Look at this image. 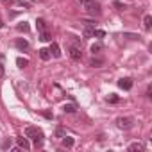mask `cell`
<instances>
[{"label": "cell", "mask_w": 152, "mask_h": 152, "mask_svg": "<svg viewBox=\"0 0 152 152\" xmlns=\"http://www.w3.org/2000/svg\"><path fill=\"white\" fill-rule=\"evenodd\" d=\"M93 36H97V38H104V36H106V32H104V31H100V29H95V31H93Z\"/></svg>", "instance_id": "22"}, {"label": "cell", "mask_w": 152, "mask_h": 152, "mask_svg": "<svg viewBox=\"0 0 152 152\" xmlns=\"http://www.w3.org/2000/svg\"><path fill=\"white\" fill-rule=\"evenodd\" d=\"M143 27H145V31H150V27H152V16H150V15H145V18H143Z\"/></svg>", "instance_id": "9"}, {"label": "cell", "mask_w": 152, "mask_h": 152, "mask_svg": "<svg viewBox=\"0 0 152 152\" xmlns=\"http://www.w3.org/2000/svg\"><path fill=\"white\" fill-rule=\"evenodd\" d=\"M2 27H4V23H2V20H0V29H2Z\"/></svg>", "instance_id": "28"}, {"label": "cell", "mask_w": 152, "mask_h": 152, "mask_svg": "<svg viewBox=\"0 0 152 152\" xmlns=\"http://www.w3.org/2000/svg\"><path fill=\"white\" fill-rule=\"evenodd\" d=\"M102 63H104L102 59H91V63H90V64H91V66H100Z\"/></svg>", "instance_id": "24"}, {"label": "cell", "mask_w": 152, "mask_h": 152, "mask_svg": "<svg viewBox=\"0 0 152 152\" xmlns=\"http://www.w3.org/2000/svg\"><path fill=\"white\" fill-rule=\"evenodd\" d=\"M48 50H50V56H52V57H61V47H59L57 43H52Z\"/></svg>", "instance_id": "7"}, {"label": "cell", "mask_w": 152, "mask_h": 152, "mask_svg": "<svg viewBox=\"0 0 152 152\" xmlns=\"http://www.w3.org/2000/svg\"><path fill=\"white\" fill-rule=\"evenodd\" d=\"M83 23H84L86 27H95V25H97V22H93V20H84Z\"/></svg>", "instance_id": "23"}, {"label": "cell", "mask_w": 152, "mask_h": 152, "mask_svg": "<svg viewBox=\"0 0 152 152\" xmlns=\"http://www.w3.org/2000/svg\"><path fill=\"white\" fill-rule=\"evenodd\" d=\"M107 102H111V104H116V102H118V97H116V95H111V97H107Z\"/></svg>", "instance_id": "25"}, {"label": "cell", "mask_w": 152, "mask_h": 152, "mask_svg": "<svg viewBox=\"0 0 152 152\" xmlns=\"http://www.w3.org/2000/svg\"><path fill=\"white\" fill-rule=\"evenodd\" d=\"M16 64H18L20 68H25V66L29 64V61H27V59H23V57H18V59H16Z\"/></svg>", "instance_id": "17"}, {"label": "cell", "mask_w": 152, "mask_h": 152, "mask_svg": "<svg viewBox=\"0 0 152 152\" xmlns=\"http://www.w3.org/2000/svg\"><path fill=\"white\" fill-rule=\"evenodd\" d=\"M18 147L23 148V150H29V148H31V143H29L27 138H18Z\"/></svg>", "instance_id": "8"}, {"label": "cell", "mask_w": 152, "mask_h": 152, "mask_svg": "<svg viewBox=\"0 0 152 152\" xmlns=\"http://www.w3.org/2000/svg\"><path fill=\"white\" fill-rule=\"evenodd\" d=\"M4 73H6V70H4V57L0 56V77H4Z\"/></svg>", "instance_id": "21"}, {"label": "cell", "mask_w": 152, "mask_h": 152, "mask_svg": "<svg viewBox=\"0 0 152 152\" xmlns=\"http://www.w3.org/2000/svg\"><path fill=\"white\" fill-rule=\"evenodd\" d=\"M15 45H16V48H18V50H22V52H25V50L29 48V41H27V39H23V38H18V39L15 41Z\"/></svg>", "instance_id": "5"}, {"label": "cell", "mask_w": 152, "mask_h": 152, "mask_svg": "<svg viewBox=\"0 0 152 152\" xmlns=\"http://www.w3.org/2000/svg\"><path fill=\"white\" fill-rule=\"evenodd\" d=\"M143 148H145L143 143H131V145L127 147V150H131V152H134V150H143Z\"/></svg>", "instance_id": "13"}, {"label": "cell", "mask_w": 152, "mask_h": 152, "mask_svg": "<svg viewBox=\"0 0 152 152\" xmlns=\"http://www.w3.org/2000/svg\"><path fill=\"white\" fill-rule=\"evenodd\" d=\"M70 56H72V59H73V61H81L83 52H81V48H79L77 45H73V47L70 48Z\"/></svg>", "instance_id": "4"}, {"label": "cell", "mask_w": 152, "mask_h": 152, "mask_svg": "<svg viewBox=\"0 0 152 152\" xmlns=\"http://www.w3.org/2000/svg\"><path fill=\"white\" fill-rule=\"evenodd\" d=\"M125 38H131V39H138V36H134V34H124Z\"/></svg>", "instance_id": "26"}, {"label": "cell", "mask_w": 152, "mask_h": 152, "mask_svg": "<svg viewBox=\"0 0 152 152\" xmlns=\"http://www.w3.org/2000/svg\"><path fill=\"white\" fill-rule=\"evenodd\" d=\"M25 136H27V138H31V140L34 141L36 148H41V147H43V138H45V134H43V131H41V129L29 125V127L25 129Z\"/></svg>", "instance_id": "1"}, {"label": "cell", "mask_w": 152, "mask_h": 152, "mask_svg": "<svg viewBox=\"0 0 152 152\" xmlns=\"http://www.w3.org/2000/svg\"><path fill=\"white\" fill-rule=\"evenodd\" d=\"M84 9L88 11V15L91 16H97L100 15V4H99V0H84Z\"/></svg>", "instance_id": "3"}, {"label": "cell", "mask_w": 152, "mask_h": 152, "mask_svg": "<svg viewBox=\"0 0 152 152\" xmlns=\"http://www.w3.org/2000/svg\"><path fill=\"white\" fill-rule=\"evenodd\" d=\"M118 86H120L122 90H131V88H132V79H129V77L120 79V81H118Z\"/></svg>", "instance_id": "6"}, {"label": "cell", "mask_w": 152, "mask_h": 152, "mask_svg": "<svg viewBox=\"0 0 152 152\" xmlns=\"http://www.w3.org/2000/svg\"><path fill=\"white\" fill-rule=\"evenodd\" d=\"M16 29H18L20 32H29V25H27V22H22V23H18V25H16Z\"/></svg>", "instance_id": "15"}, {"label": "cell", "mask_w": 152, "mask_h": 152, "mask_svg": "<svg viewBox=\"0 0 152 152\" xmlns=\"http://www.w3.org/2000/svg\"><path fill=\"white\" fill-rule=\"evenodd\" d=\"M73 143H75V140H73V138H70V136H64V138H63V147L72 148V147H73Z\"/></svg>", "instance_id": "12"}, {"label": "cell", "mask_w": 152, "mask_h": 152, "mask_svg": "<svg viewBox=\"0 0 152 152\" xmlns=\"http://www.w3.org/2000/svg\"><path fill=\"white\" fill-rule=\"evenodd\" d=\"M77 2H81V4H83V2H84V0H77Z\"/></svg>", "instance_id": "29"}, {"label": "cell", "mask_w": 152, "mask_h": 152, "mask_svg": "<svg viewBox=\"0 0 152 152\" xmlns=\"http://www.w3.org/2000/svg\"><path fill=\"white\" fill-rule=\"evenodd\" d=\"M2 148L6 150V148H11V138H6L4 141H2Z\"/></svg>", "instance_id": "20"}, {"label": "cell", "mask_w": 152, "mask_h": 152, "mask_svg": "<svg viewBox=\"0 0 152 152\" xmlns=\"http://www.w3.org/2000/svg\"><path fill=\"white\" fill-rule=\"evenodd\" d=\"M56 134H57V136L61 138V136H63V129H57V131H56Z\"/></svg>", "instance_id": "27"}, {"label": "cell", "mask_w": 152, "mask_h": 152, "mask_svg": "<svg viewBox=\"0 0 152 152\" xmlns=\"http://www.w3.org/2000/svg\"><path fill=\"white\" fill-rule=\"evenodd\" d=\"M63 109H64V113H75V106L73 104H66Z\"/></svg>", "instance_id": "19"}, {"label": "cell", "mask_w": 152, "mask_h": 152, "mask_svg": "<svg viewBox=\"0 0 152 152\" xmlns=\"http://www.w3.org/2000/svg\"><path fill=\"white\" fill-rule=\"evenodd\" d=\"M36 27H38V31H39V32H41V31H47V23H45V20L38 18V20H36Z\"/></svg>", "instance_id": "14"}, {"label": "cell", "mask_w": 152, "mask_h": 152, "mask_svg": "<svg viewBox=\"0 0 152 152\" xmlns=\"http://www.w3.org/2000/svg\"><path fill=\"white\" fill-rule=\"evenodd\" d=\"M93 31H95V27H86V29H84V36H86V38H91V36H93Z\"/></svg>", "instance_id": "18"}, {"label": "cell", "mask_w": 152, "mask_h": 152, "mask_svg": "<svg viewBox=\"0 0 152 152\" xmlns=\"http://www.w3.org/2000/svg\"><path fill=\"white\" fill-rule=\"evenodd\" d=\"M116 127L122 131H131L134 127V118L132 116H118L116 118Z\"/></svg>", "instance_id": "2"}, {"label": "cell", "mask_w": 152, "mask_h": 152, "mask_svg": "<svg viewBox=\"0 0 152 152\" xmlns=\"http://www.w3.org/2000/svg\"><path fill=\"white\" fill-rule=\"evenodd\" d=\"M39 39H41V41H52V34L48 32V29L39 32Z\"/></svg>", "instance_id": "10"}, {"label": "cell", "mask_w": 152, "mask_h": 152, "mask_svg": "<svg viewBox=\"0 0 152 152\" xmlns=\"http://www.w3.org/2000/svg\"><path fill=\"white\" fill-rule=\"evenodd\" d=\"M102 48H104V45H102V43H93V45H91V52H93V54H99Z\"/></svg>", "instance_id": "16"}, {"label": "cell", "mask_w": 152, "mask_h": 152, "mask_svg": "<svg viewBox=\"0 0 152 152\" xmlns=\"http://www.w3.org/2000/svg\"><path fill=\"white\" fill-rule=\"evenodd\" d=\"M39 57L43 59V61H48L52 56H50V50L48 48H39Z\"/></svg>", "instance_id": "11"}]
</instances>
